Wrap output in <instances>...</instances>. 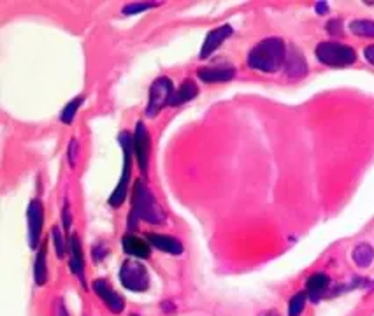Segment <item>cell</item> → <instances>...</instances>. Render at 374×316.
Listing matches in <instances>:
<instances>
[{"label":"cell","instance_id":"1","mask_svg":"<svg viewBox=\"0 0 374 316\" xmlns=\"http://www.w3.org/2000/svg\"><path fill=\"white\" fill-rule=\"evenodd\" d=\"M146 221L152 225H162L165 223V213L153 197L150 188L143 179H137L134 185V195H132V211H130V227L134 229L137 221Z\"/></svg>","mask_w":374,"mask_h":316},{"label":"cell","instance_id":"17","mask_svg":"<svg viewBox=\"0 0 374 316\" xmlns=\"http://www.w3.org/2000/svg\"><path fill=\"white\" fill-rule=\"evenodd\" d=\"M197 93H199V88L196 87V83H191V81H187V83H183L181 87L178 88V90L174 91V97H172L171 100V106H181V104L188 102V100H191L194 97H197Z\"/></svg>","mask_w":374,"mask_h":316},{"label":"cell","instance_id":"14","mask_svg":"<svg viewBox=\"0 0 374 316\" xmlns=\"http://www.w3.org/2000/svg\"><path fill=\"white\" fill-rule=\"evenodd\" d=\"M285 71L290 78H303L307 72L306 60H304L303 53L299 52L297 47H290L287 49V58H285Z\"/></svg>","mask_w":374,"mask_h":316},{"label":"cell","instance_id":"27","mask_svg":"<svg viewBox=\"0 0 374 316\" xmlns=\"http://www.w3.org/2000/svg\"><path fill=\"white\" fill-rule=\"evenodd\" d=\"M327 30L331 32V34H334V36H341V21L332 20L331 23H329V27H327Z\"/></svg>","mask_w":374,"mask_h":316},{"label":"cell","instance_id":"29","mask_svg":"<svg viewBox=\"0 0 374 316\" xmlns=\"http://www.w3.org/2000/svg\"><path fill=\"white\" fill-rule=\"evenodd\" d=\"M327 11H329V9H327L325 2H318V4H316V12H320V14H325Z\"/></svg>","mask_w":374,"mask_h":316},{"label":"cell","instance_id":"6","mask_svg":"<svg viewBox=\"0 0 374 316\" xmlns=\"http://www.w3.org/2000/svg\"><path fill=\"white\" fill-rule=\"evenodd\" d=\"M119 281L130 292H146L150 286V274L139 260H127L119 269Z\"/></svg>","mask_w":374,"mask_h":316},{"label":"cell","instance_id":"18","mask_svg":"<svg viewBox=\"0 0 374 316\" xmlns=\"http://www.w3.org/2000/svg\"><path fill=\"white\" fill-rule=\"evenodd\" d=\"M46 245H43V249L39 251L36 258V267H34V278L39 286L48 283V264H46Z\"/></svg>","mask_w":374,"mask_h":316},{"label":"cell","instance_id":"21","mask_svg":"<svg viewBox=\"0 0 374 316\" xmlns=\"http://www.w3.org/2000/svg\"><path fill=\"white\" fill-rule=\"evenodd\" d=\"M81 104H83V97H76L74 100H71V102L67 104V106L64 107V111H62V122L65 123V125H69V123L74 122V118H76V113L78 109L81 107Z\"/></svg>","mask_w":374,"mask_h":316},{"label":"cell","instance_id":"26","mask_svg":"<svg viewBox=\"0 0 374 316\" xmlns=\"http://www.w3.org/2000/svg\"><path fill=\"white\" fill-rule=\"evenodd\" d=\"M62 216H64L65 230H69L71 229V223H72V214H71V210H69V204L64 205V210H62Z\"/></svg>","mask_w":374,"mask_h":316},{"label":"cell","instance_id":"30","mask_svg":"<svg viewBox=\"0 0 374 316\" xmlns=\"http://www.w3.org/2000/svg\"><path fill=\"white\" fill-rule=\"evenodd\" d=\"M56 316H67V311H65V308L62 302H58V308H56Z\"/></svg>","mask_w":374,"mask_h":316},{"label":"cell","instance_id":"28","mask_svg":"<svg viewBox=\"0 0 374 316\" xmlns=\"http://www.w3.org/2000/svg\"><path fill=\"white\" fill-rule=\"evenodd\" d=\"M364 56L367 58V62L373 63V65H374V44H373V46H367L366 49H364Z\"/></svg>","mask_w":374,"mask_h":316},{"label":"cell","instance_id":"10","mask_svg":"<svg viewBox=\"0 0 374 316\" xmlns=\"http://www.w3.org/2000/svg\"><path fill=\"white\" fill-rule=\"evenodd\" d=\"M92 286H93V292H95L97 295L102 299V302L108 306L109 311L116 313V315L124 311V306H125L124 299H121V295H119V293H116L115 290H113L111 286L106 283V281L97 280V281H93Z\"/></svg>","mask_w":374,"mask_h":316},{"label":"cell","instance_id":"31","mask_svg":"<svg viewBox=\"0 0 374 316\" xmlns=\"http://www.w3.org/2000/svg\"><path fill=\"white\" fill-rule=\"evenodd\" d=\"M260 316H278V313H276V311H267V313H262Z\"/></svg>","mask_w":374,"mask_h":316},{"label":"cell","instance_id":"9","mask_svg":"<svg viewBox=\"0 0 374 316\" xmlns=\"http://www.w3.org/2000/svg\"><path fill=\"white\" fill-rule=\"evenodd\" d=\"M232 34H234V30H232L231 25H222V27L209 32V34L206 36V39H204L202 49H200V58L202 60L209 58V56H211L213 53L222 46V43H225Z\"/></svg>","mask_w":374,"mask_h":316},{"label":"cell","instance_id":"12","mask_svg":"<svg viewBox=\"0 0 374 316\" xmlns=\"http://www.w3.org/2000/svg\"><path fill=\"white\" fill-rule=\"evenodd\" d=\"M121 246H124V251L127 253V255L141 258V260L150 257V253H152L150 242H146L144 239H141V237L137 236H132V234H128V236H125L124 239H121Z\"/></svg>","mask_w":374,"mask_h":316},{"label":"cell","instance_id":"24","mask_svg":"<svg viewBox=\"0 0 374 316\" xmlns=\"http://www.w3.org/2000/svg\"><path fill=\"white\" fill-rule=\"evenodd\" d=\"M159 4L155 2H136V4H128L124 8V14H136V12L148 11V9L156 8Z\"/></svg>","mask_w":374,"mask_h":316},{"label":"cell","instance_id":"16","mask_svg":"<svg viewBox=\"0 0 374 316\" xmlns=\"http://www.w3.org/2000/svg\"><path fill=\"white\" fill-rule=\"evenodd\" d=\"M329 284H331V280H329L327 274L323 273L313 274L306 283V290L309 299L313 300V302H318V300L322 299L323 293L327 292V289H329Z\"/></svg>","mask_w":374,"mask_h":316},{"label":"cell","instance_id":"22","mask_svg":"<svg viewBox=\"0 0 374 316\" xmlns=\"http://www.w3.org/2000/svg\"><path fill=\"white\" fill-rule=\"evenodd\" d=\"M306 300L307 293H295L290 299V304H288V316H301V313L304 311V306H306Z\"/></svg>","mask_w":374,"mask_h":316},{"label":"cell","instance_id":"15","mask_svg":"<svg viewBox=\"0 0 374 316\" xmlns=\"http://www.w3.org/2000/svg\"><path fill=\"white\" fill-rule=\"evenodd\" d=\"M235 76V69L227 67H204L199 71V78L204 83H225Z\"/></svg>","mask_w":374,"mask_h":316},{"label":"cell","instance_id":"3","mask_svg":"<svg viewBox=\"0 0 374 316\" xmlns=\"http://www.w3.org/2000/svg\"><path fill=\"white\" fill-rule=\"evenodd\" d=\"M118 141L121 144V150H124V170H121V178H119L118 186H116L111 197H109V205L111 207H119L125 202V199H127L128 183H130L132 174V155H134V137L128 132H121Z\"/></svg>","mask_w":374,"mask_h":316},{"label":"cell","instance_id":"11","mask_svg":"<svg viewBox=\"0 0 374 316\" xmlns=\"http://www.w3.org/2000/svg\"><path fill=\"white\" fill-rule=\"evenodd\" d=\"M69 251H71V262H69V267L71 271L78 276V280L81 281V284L84 286V260H83V249H81L80 237L72 236L69 239Z\"/></svg>","mask_w":374,"mask_h":316},{"label":"cell","instance_id":"2","mask_svg":"<svg viewBox=\"0 0 374 316\" xmlns=\"http://www.w3.org/2000/svg\"><path fill=\"white\" fill-rule=\"evenodd\" d=\"M287 49L285 43L278 37H269L257 44L248 55V65L260 72H278L285 65Z\"/></svg>","mask_w":374,"mask_h":316},{"label":"cell","instance_id":"20","mask_svg":"<svg viewBox=\"0 0 374 316\" xmlns=\"http://www.w3.org/2000/svg\"><path fill=\"white\" fill-rule=\"evenodd\" d=\"M350 30L358 37H374V21L355 20L350 23Z\"/></svg>","mask_w":374,"mask_h":316},{"label":"cell","instance_id":"19","mask_svg":"<svg viewBox=\"0 0 374 316\" xmlns=\"http://www.w3.org/2000/svg\"><path fill=\"white\" fill-rule=\"evenodd\" d=\"M353 260L358 267H369L374 260V249L373 246L367 245V242H362V245H358L357 248L353 249Z\"/></svg>","mask_w":374,"mask_h":316},{"label":"cell","instance_id":"25","mask_svg":"<svg viewBox=\"0 0 374 316\" xmlns=\"http://www.w3.org/2000/svg\"><path fill=\"white\" fill-rule=\"evenodd\" d=\"M76 153H78V141L76 139H72L71 144H69V163H71V166L76 163Z\"/></svg>","mask_w":374,"mask_h":316},{"label":"cell","instance_id":"13","mask_svg":"<svg viewBox=\"0 0 374 316\" xmlns=\"http://www.w3.org/2000/svg\"><path fill=\"white\" fill-rule=\"evenodd\" d=\"M148 242L153 248L160 249L163 253H169V255H181L183 253V245L174 239V237L162 236V234H148Z\"/></svg>","mask_w":374,"mask_h":316},{"label":"cell","instance_id":"23","mask_svg":"<svg viewBox=\"0 0 374 316\" xmlns=\"http://www.w3.org/2000/svg\"><path fill=\"white\" fill-rule=\"evenodd\" d=\"M51 237H53V242H55L56 255H58V258H64L65 257V242H64V237H62V232H60L58 227H53Z\"/></svg>","mask_w":374,"mask_h":316},{"label":"cell","instance_id":"5","mask_svg":"<svg viewBox=\"0 0 374 316\" xmlns=\"http://www.w3.org/2000/svg\"><path fill=\"white\" fill-rule=\"evenodd\" d=\"M174 84L169 78L162 76L152 84L150 88V100H148L146 107V116L150 118H155L156 115H160V111L163 107L171 106V100L174 97Z\"/></svg>","mask_w":374,"mask_h":316},{"label":"cell","instance_id":"32","mask_svg":"<svg viewBox=\"0 0 374 316\" xmlns=\"http://www.w3.org/2000/svg\"><path fill=\"white\" fill-rule=\"evenodd\" d=\"M130 316H139V315H130Z\"/></svg>","mask_w":374,"mask_h":316},{"label":"cell","instance_id":"7","mask_svg":"<svg viewBox=\"0 0 374 316\" xmlns=\"http://www.w3.org/2000/svg\"><path fill=\"white\" fill-rule=\"evenodd\" d=\"M27 221H28V245L30 248L36 249L40 241V232H43L44 225V210L40 201L34 199L28 204L27 210Z\"/></svg>","mask_w":374,"mask_h":316},{"label":"cell","instance_id":"4","mask_svg":"<svg viewBox=\"0 0 374 316\" xmlns=\"http://www.w3.org/2000/svg\"><path fill=\"white\" fill-rule=\"evenodd\" d=\"M315 53L316 58L329 67H348L357 58L353 47L339 43H320Z\"/></svg>","mask_w":374,"mask_h":316},{"label":"cell","instance_id":"8","mask_svg":"<svg viewBox=\"0 0 374 316\" xmlns=\"http://www.w3.org/2000/svg\"><path fill=\"white\" fill-rule=\"evenodd\" d=\"M150 148H152V141H150V134L143 122L136 125V134H134V155L139 163V169L143 174L148 170V160H150Z\"/></svg>","mask_w":374,"mask_h":316}]
</instances>
